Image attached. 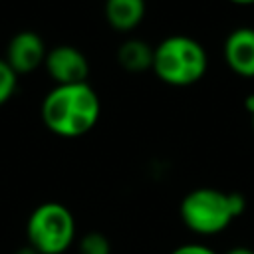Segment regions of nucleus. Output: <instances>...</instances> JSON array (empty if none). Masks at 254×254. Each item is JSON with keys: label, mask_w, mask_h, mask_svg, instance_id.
<instances>
[{"label": "nucleus", "mask_w": 254, "mask_h": 254, "mask_svg": "<svg viewBox=\"0 0 254 254\" xmlns=\"http://www.w3.org/2000/svg\"><path fill=\"white\" fill-rule=\"evenodd\" d=\"M99 113V97L87 81L56 85L46 93L40 107V115L48 131L65 139L89 133L97 125Z\"/></svg>", "instance_id": "f257e3e1"}, {"label": "nucleus", "mask_w": 254, "mask_h": 254, "mask_svg": "<svg viewBox=\"0 0 254 254\" xmlns=\"http://www.w3.org/2000/svg\"><path fill=\"white\" fill-rule=\"evenodd\" d=\"M246 208L240 192H228L212 187H198L181 200L179 214L183 224L198 236H216L224 232Z\"/></svg>", "instance_id": "f03ea898"}, {"label": "nucleus", "mask_w": 254, "mask_h": 254, "mask_svg": "<svg viewBox=\"0 0 254 254\" xmlns=\"http://www.w3.org/2000/svg\"><path fill=\"white\" fill-rule=\"evenodd\" d=\"M208 69V56L200 42L190 36H167L155 46L153 71L173 87H187L202 79Z\"/></svg>", "instance_id": "7ed1b4c3"}, {"label": "nucleus", "mask_w": 254, "mask_h": 254, "mask_svg": "<svg viewBox=\"0 0 254 254\" xmlns=\"http://www.w3.org/2000/svg\"><path fill=\"white\" fill-rule=\"evenodd\" d=\"M26 238L38 254H64L75 240V218L62 202H42L28 216Z\"/></svg>", "instance_id": "20e7f679"}, {"label": "nucleus", "mask_w": 254, "mask_h": 254, "mask_svg": "<svg viewBox=\"0 0 254 254\" xmlns=\"http://www.w3.org/2000/svg\"><path fill=\"white\" fill-rule=\"evenodd\" d=\"M44 67L56 85L85 83L89 75V62L85 54L69 44H62L48 50Z\"/></svg>", "instance_id": "39448f33"}, {"label": "nucleus", "mask_w": 254, "mask_h": 254, "mask_svg": "<svg viewBox=\"0 0 254 254\" xmlns=\"http://www.w3.org/2000/svg\"><path fill=\"white\" fill-rule=\"evenodd\" d=\"M46 54L48 50L40 34L32 30H22L10 38L4 60L16 71V75H20V73H30L40 65H44Z\"/></svg>", "instance_id": "423d86ee"}, {"label": "nucleus", "mask_w": 254, "mask_h": 254, "mask_svg": "<svg viewBox=\"0 0 254 254\" xmlns=\"http://www.w3.org/2000/svg\"><path fill=\"white\" fill-rule=\"evenodd\" d=\"M226 65L242 77H254V28H234L224 40Z\"/></svg>", "instance_id": "0eeeda50"}, {"label": "nucleus", "mask_w": 254, "mask_h": 254, "mask_svg": "<svg viewBox=\"0 0 254 254\" xmlns=\"http://www.w3.org/2000/svg\"><path fill=\"white\" fill-rule=\"evenodd\" d=\"M145 0H105L103 16L107 24L117 32L135 30L145 18Z\"/></svg>", "instance_id": "6e6552de"}, {"label": "nucleus", "mask_w": 254, "mask_h": 254, "mask_svg": "<svg viewBox=\"0 0 254 254\" xmlns=\"http://www.w3.org/2000/svg\"><path fill=\"white\" fill-rule=\"evenodd\" d=\"M153 58H155V48L139 38H129L117 48V64L131 73L153 69Z\"/></svg>", "instance_id": "1a4fd4ad"}, {"label": "nucleus", "mask_w": 254, "mask_h": 254, "mask_svg": "<svg viewBox=\"0 0 254 254\" xmlns=\"http://www.w3.org/2000/svg\"><path fill=\"white\" fill-rule=\"evenodd\" d=\"M77 250L79 254H111V244L105 234L93 230L79 238Z\"/></svg>", "instance_id": "9d476101"}, {"label": "nucleus", "mask_w": 254, "mask_h": 254, "mask_svg": "<svg viewBox=\"0 0 254 254\" xmlns=\"http://www.w3.org/2000/svg\"><path fill=\"white\" fill-rule=\"evenodd\" d=\"M18 75L16 71L6 64V60H0V105H4L16 91Z\"/></svg>", "instance_id": "9b49d317"}, {"label": "nucleus", "mask_w": 254, "mask_h": 254, "mask_svg": "<svg viewBox=\"0 0 254 254\" xmlns=\"http://www.w3.org/2000/svg\"><path fill=\"white\" fill-rule=\"evenodd\" d=\"M169 254H216L212 248H208L206 244L200 242H189V244H181L175 250H171Z\"/></svg>", "instance_id": "f8f14e48"}, {"label": "nucleus", "mask_w": 254, "mask_h": 254, "mask_svg": "<svg viewBox=\"0 0 254 254\" xmlns=\"http://www.w3.org/2000/svg\"><path fill=\"white\" fill-rule=\"evenodd\" d=\"M224 254H254V250L248 248V246H234V248L226 250Z\"/></svg>", "instance_id": "ddd939ff"}, {"label": "nucleus", "mask_w": 254, "mask_h": 254, "mask_svg": "<svg viewBox=\"0 0 254 254\" xmlns=\"http://www.w3.org/2000/svg\"><path fill=\"white\" fill-rule=\"evenodd\" d=\"M12 254H38V252H36V250H34L30 244H26V246H20L18 250H14Z\"/></svg>", "instance_id": "4468645a"}, {"label": "nucleus", "mask_w": 254, "mask_h": 254, "mask_svg": "<svg viewBox=\"0 0 254 254\" xmlns=\"http://www.w3.org/2000/svg\"><path fill=\"white\" fill-rule=\"evenodd\" d=\"M228 2H232L236 6H252L254 4V0H228Z\"/></svg>", "instance_id": "2eb2a0df"}, {"label": "nucleus", "mask_w": 254, "mask_h": 254, "mask_svg": "<svg viewBox=\"0 0 254 254\" xmlns=\"http://www.w3.org/2000/svg\"><path fill=\"white\" fill-rule=\"evenodd\" d=\"M250 117H252V131H254V113H252Z\"/></svg>", "instance_id": "dca6fc26"}]
</instances>
